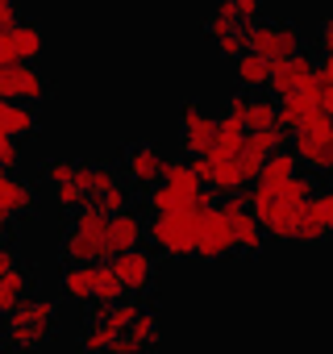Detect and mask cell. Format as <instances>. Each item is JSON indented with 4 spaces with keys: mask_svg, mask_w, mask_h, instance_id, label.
Here are the masks:
<instances>
[{
    "mask_svg": "<svg viewBox=\"0 0 333 354\" xmlns=\"http://www.w3.org/2000/svg\"><path fill=\"white\" fill-rule=\"evenodd\" d=\"M312 96L321 100L325 117L333 121V55H325V59L316 63V71H312Z\"/></svg>",
    "mask_w": 333,
    "mask_h": 354,
    "instance_id": "cell-28",
    "label": "cell"
},
{
    "mask_svg": "<svg viewBox=\"0 0 333 354\" xmlns=\"http://www.w3.org/2000/svg\"><path fill=\"white\" fill-rule=\"evenodd\" d=\"M55 325H59V308L55 300L46 296H26L9 317H5V342L17 350V354H34L42 350L50 337H55Z\"/></svg>",
    "mask_w": 333,
    "mask_h": 354,
    "instance_id": "cell-1",
    "label": "cell"
},
{
    "mask_svg": "<svg viewBox=\"0 0 333 354\" xmlns=\"http://www.w3.org/2000/svg\"><path fill=\"white\" fill-rule=\"evenodd\" d=\"M204 30H209V38L217 42V38H225V34H238V30H242V21H238V13H234V9H225V5H217Z\"/></svg>",
    "mask_w": 333,
    "mask_h": 354,
    "instance_id": "cell-31",
    "label": "cell"
},
{
    "mask_svg": "<svg viewBox=\"0 0 333 354\" xmlns=\"http://www.w3.org/2000/svg\"><path fill=\"white\" fill-rule=\"evenodd\" d=\"M0 133L9 138H34L38 133V113L34 104H21V100H0Z\"/></svg>",
    "mask_w": 333,
    "mask_h": 354,
    "instance_id": "cell-22",
    "label": "cell"
},
{
    "mask_svg": "<svg viewBox=\"0 0 333 354\" xmlns=\"http://www.w3.org/2000/svg\"><path fill=\"white\" fill-rule=\"evenodd\" d=\"M50 201L59 205V209H84V192H79V184H75V171H71V180H63V184H50Z\"/></svg>",
    "mask_w": 333,
    "mask_h": 354,
    "instance_id": "cell-30",
    "label": "cell"
},
{
    "mask_svg": "<svg viewBox=\"0 0 333 354\" xmlns=\"http://www.w3.org/2000/svg\"><path fill=\"white\" fill-rule=\"evenodd\" d=\"M312 71H316V63L300 50V55H292V59H283V63H271V92L283 100V96H292V92H312Z\"/></svg>",
    "mask_w": 333,
    "mask_h": 354,
    "instance_id": "cell-15",
    "label": "cell"
},
{
    "mask_svg": "<svg viewBox=\"0 0 333 354\" xmlns=\"http://www.w3.org/2000/svg\"><path fill=\"white\" fill-rule=\"evenodd\" d=\"M279 125L292 133V129H300V125H308V121H316L325 109H321V100L312 96V92H292V96H283L279 104Z\"/></svg>",
    "mask_w": 333,
    "mask_h": 354,
    "instance_id": "cell-21",
    "label": "cell"
},
{
    "mask_svg": "<svg viewBox=\"0 0 333 354\" xmlns=\"http://www.w3.org/2000/svg\"><path fill=\"white\" fill-rule=\"evenodd\" d=\"M166 167H171V158H166L158 146H150V142H133L129 150H125V158H121V175H125V184H133V188H154L162 175H166Z\"/></svg>",
    "mask_w": 333,
    "mask_h": 354,
    "instance_id": "cell-8",
    "label": "cell"
},
{
    "mask_svg": "<svg viewBox=\"0 0 333 354\" xmlns=\"http://www.w3.org/2000/svg\"><path fill=\"white\" fill-rule=\"evenodd\" d=\"M0 100H21V104L46 100V80H42V71L30 67V63L0 67Z\"/></svg>",
    "mask_w": 333,
    "mask_h": 354,
    "instance_id": "cell-12",
    "label": "cell"
},
{
    "mask_svg": "<svg viewBox=\"0 0 333 354\" xmlns=\"http://www.w3.org/2000/svg\"><path fill=\"white\" fill-rule=\"evenodd\" d=\"M325 238H333V184H325V188H316L308 196V205H304V213L296 221V238L292 242L316 246Z\"/></svg>",
    "mask_w": 333,
    "mask_h": 354,
    "instance_id": "cell-9",
    "label": "cell"
},
{
    "mask_svg": "<svg viewBox=\"0 0 333 354\" xmlns=\"http://www.w3.org/2000/svg\"><path fill=\"white\" fill-rule=\"evenodd\" d=\"M17 162H21V142L9 138V133H0V171H9Z\"/></svg>",
    "mask_w": 333,
    "mask_h": 354,
    "instance_id": "cell-34",
    "label": "cell"
},
{
    "mask_svg": "<svg viewBox=\"0 0 333 354\" xmlns=\"http://www.w3.org/2000/svg\"><path fill=\"white\" fill-rule=\"evenodd\" d=\"M63 296L67 300H79V304H92V292H96V263H67L63 271Z\"/></svg>",
    "mask_w": 333,
    "mask_h": 354,
    "instance_id": "cell-25",
    "label": "cell"
},
{
    "mask_svg": "<svg viewBox=\"0 0 333 354\" xmlns=\"http://www.w3.org/2000/svg\"><path fill=\"white\" fill-rule=\"evenodd\" d=\"M92 300H96V304H117V300H125L121 279L113 275V267H100V263H96V292H92Z\"/></svg>",
    "mask_w": 333,
    "mask_h": 354,
    "instance_id": "cell-29",
    "label": "cell"
},
{
    "mask_svg": "<svg viewBox=\"0 0 333 354\" xmlns=\"http://www.w3.org/2000/svg\"><path fill=\"white\" fill-rule=\"evenodd\" d=\"M158 342H162L158 317H154L150 308H137V317H133V321H129V329L108 346V354H150Z\"/></svg>",
    "mask_w": 333,
    "mask_h": 354,
    "instance_id": "cell-17",
    "label": "cell"
},
{
    "mask_svg": "<svg viewBox=\"0 0 333 354\" xmlns=\"http://www.w3.org/2000/svg\"><path fill=\"white\" fill-rule=\"evenodd\" d=\"M316 46H321V55H333V17H325L316 26Z\"/></svg>",
    "mask_w": 333,
    "mask_h": 354,
    "instance_id": "cell-35",
    "label": "cell"
},
{
    "mask_svg": "<svg viewBox=\"0 0 333 354\" xmlns=\"http://www.w3.org/2000/svg\"><path fill=\"white\" fill-rule=\"evenodd\" d=\"M0 354H5V333H0Z\"/></svg>",
    "mask_w": 333,
    "mask_h": 354,
    "instance_id": "cell-39",
    "label": "cell"
},
{
    "mask_svg": "<svg viewBox=\"0 0 333 354\" xmlns=\"http://www.w3.org/2000/svg\"><path fill=\"white\" fill-rule=\"evenodd\" d=\"M204 209V205H200ZM200 209H188V213H166V217H154L146 225V238L158 254L166 259H196V225H200Z\"/></svg>",
    "mask_w": 333,
    "mask_h": 354,
    "instance_id": "cell-4",
    "label": "cell"
},
{
    "mask_svg": "<svg viewBox=\"0 0 333 354\" xmlns=\"http://www.w3.org/2000/svg\"><path fill=\"white\" fill-rule=\"evenodd\" d=\"M26 296H30V275H26L21 267H13L9 275H0V313H5V317H9Z\"/></svg>",
    "mask_w": 333,
    "mask_h": 354,
    "instance_id": "cell-27",
    "label": "cell"
},
{
    "mask_svg": "<svg viewBox=\"0 0 333 354\" xmlns=\"http://www.w3.org/2000/svg\"><path fill=\"white\" fill-rule=\"evenodd\" d=\"M213 46H217V55H221V59H238V55L246 50V26H242L238 34H225V38H217Z\"/></svg>",
    "mask_w": 333,
    "mask_h": 354,
    "instance_id": "cell-33",
    "label": "cell"
},
{
    "mask_svg": "<svg viewBox=\"0 0 333 354\" xmlns=\"http://www.w3.org/2000/svg\"><path fill=\"white\" fill-rule=\"evenodd\" d=\"M13 267H17V254H13L9 246H0V275H9Z\"/></svg>",
    "mask_w": 333,
    "mask_h": 354,
    "instance_id": "cell-37",
    "label": "cell"
},
{
    "mask_svg": "<svg viewBox=\"0 0 333 354\" xmlns=\"http://www.w3.org/2000/svg\"><path fill=\"white\" fill-rule=\"evenodd\" d=\"M142 238H146V225H142V217L133 209H121V213L108 217V259L121 254V250L142 246Z\"/></svg>",
    "mask_w": 333,
    "mask_h": 354,
    "instance_id": "cell-20",
    "label": "cell"
},
{
    "mask_svg": "<svg viewBox=\"0 0 333 354\" xmlns=\"http://www.w3.org/2000/svg\"><path fill=\"white\" fill-rule=\"evenodd\" d=\"M38 205V192L13 171H0V221H13V217H26L34 213Z\"/></svg>",
    "mask_w": 333,
    "mask_h": 354,
    "instance_id": "cell-18",
    "label": "cell"
},
{
    "mask_svg": "<svg viewBox=\"0 0 333 354\" xmlns=\"http://www.w3.org/2000/svg\"><path fill=\"white\" fill-rule=\"evenodd\" d=\"M213 192L200 184V175L192 171V162H171L166 175L146 192V205L154 209V217H166V213H188V209H200L209 205Z\"/></svg>",
    "mask_w": 333,
    "mask_h": 354,
    "instance_id": "cell-2",
    "label": "cell"
},
{
    "mask_svg": "<svg viewBox=\"0 0 333 354\" xmlns=\"http://www.w3.org/2000/svg\"><path fill=\"white\" fill-rule=\"evenodd\" d=\"M5 234H9V221H0V246H5Z\"/></svg>",
    "mask_w": 333,
    "mask_h": 354,
    "instance_id": "cell-38",
    "label": "cell"
},
{
    "mask_svg": "<svg viewBox=\"0 0 333 354\" xmlns=\"http://www.w3.org/2000/svg\"><path fill=\"white\" fill-rule=\"evenodd\" d=\"M63 259L67 263H104L108 259V217L92 205L75 209L67 238H63Z\"/></svg>",
    "mask_w": 333,
    "mask_h": 354,
    "instance_id": "cell-3",
    "label": "cell"
},
{
    "mask_svg": "<svg viewBox=\"0 0 333 354\" xmlns=\"http://www.w3.org/2000/svg\"><path fill=\"white\" fill-rule=\"evenodd\" d=\"M221 213H225V221H229V230H234V246H238L242 254H258L263 242H267V234H263L258 217L250 213V205H246L242 196H229V201L221 205Z\"/></svg>",
    "mask_w": 333,
    "mask_h": 354,
    "instance_id": "cell-14",
    "label": "cell"
},
{
    "mask_svg": "<svg viewBox=\"0 0 333 354\" xmlns=\"http://www.w3.org/2000/svg\"><path fill=\"white\" fill-rule=\"evenodd\" d=\"M238 246H234V230L221 213V205H204L200 209V225H196V259L204 263H217V259H229Z\"/></svg>",
    "mask_w": 333,
    "mask_h": 354,
    "instance_id": "cell-7",
    "label": "cell"
},
{
    "mask_svg": "<svg viewBox=\"0 0 333 354\" xmlns=\"http://www.w3.org/2000/svg\"><path fill=\"white\" fill-rule=\"evenodd\" d=\"M287 138H292V154L300 158V167L308 175H333V121L325 113L316 121L292 129Z\"/></svg>",
    "mask_w": 333,
    "mask_h": 354,
    "instance_id": "cell-5",
    "label": "cell"
},
{
    "mask_svg": "<svg viewBox=\"0 0 333 354\" xmlns=\"http://www.w3.org/2000/svg\"><path fill=\"white\" fill-rule=\"evenodd\" d=\"M217 5L234 9L242 26H254V21H263V0H217Z\"/></svg>",
    "mask_w": 333,
    "mask_h": 354,
    "instance_id": "cell-32",
    "label": "cell"
},
{
    "mask_svg": "<svg viewBox=\"0 0 333 354\" xmlns=\"http://www.w3.org/2000/svg\"><path fill=\"white\" fill-rule=\"evenodd\" d=\"M75 184H79V192H84V205H96L104 192H113V188L125 184V180H121L113 167H104V162H75Z\"/></svg>",
    "mask_w": 333,
    "mask_h": 354,
    "instance_id": "cell-19",
    "label": "cell"
},
{
    "mask_svg": "<svg viewBox=\"0 0 333 354\" xmlns=\"http://www.w3.org/2000/svg\"><path fill=\"white\" fill-rule=\"evenodd\" d=\"M17 21V0H0V30H9Z\"/></svg>",
    "mask_w": 333,
    "mask_h": 354,
    "instance_id": "cell-36",
    "label": "cell"
},
{
    "mask_svg": "<svg viewBox=\"0 0 333 354\" xmlns=\"http://www.w3.org/2000/svg\"><path fill=\"white\" fill-rule=\"evenodd\" d=\"M108 267H113V275L121 279V292H129V296H142V292H150V283H154V254L142 250V246L113 254Z\"/></svg>",
    "mask_w": 333,
    "mask_h": 354,
    "instance_id": "cell-10",
    "label": "cell"
},
{
    "mask_svg": "<svg viewBox=\"0 0 333 354\" xmlns=\"http://www.w3.org/2000/svg\"><path fill=\"white\" fill-rule=\"evenodd\" d=\"M234 80H238L242 92H263L271 84V63L263 55H254V50H242L234 59Z\"/></svg>",
    "mask_w": 333,
    "mask_h": 354,
    "instance_id": "cell-23",
    "label": "cell"
},
{
    "mask_svg": "<svg viewBox=\"0 0 333 354\" xmlns=\"http://www.w3.org/2000/svg\"><path fill=\"white\" fill-rule=\"evenodd\" d=\"M296 171H300V158L283 146V150H275V154H267V158H263L258 180H254V184H263V188H283Z\"/></svg>",
    "mask_w": 333,
    "mask_h": 354,
    "instance_id": "cell-24",
    "label": "cell"
},
{
    "mask_svg": "<svg viewBox=\"0 0 333 354\" xmlns=\"http://www.w3.org/2000/svg\"><path fill=\"white\" fill-rule=\"evenodd\" d=\"M283 146H287V129H283V125H271V129H254V133H246V142H242V150H246V154H254L258 162H263L267 154L283 150Z\"/></svg>",
    "mask_w": 333,
    "mask_h": 354,
    "instance_id": "cell-26",
    "label": "cell"
},
{
    "mask_svg": "<svg viewBox=\"0 0 333 354\" xmlns=\"http://www.w3.org/2000/svg\"><path fill=\"white\" fill-rule=\"evenodd\" d=\"M42 55V30L30 21H13L9 30H0V67L34 63Z\"/></svg>",
    "mask_w": 333,
    "mask_h": 354,
    "instance_id": "cell-11",
    "label": "cell"
},
{
    "mask_svg": "<svg viewBox=\"0 0 333 354\" xmlns=\"http://www.w3.org/2000/svg\"><path fill=\"white\" fill-rule=\"evenodd\" d=\"M225 117H234V121H238L246 133L279 125V109H275V100H263V96H254V92H238V96L229 100Z\"/></svg>",
    "mask_w": 333,
    "mask_h": 354,
    "instance_id": "cell-16",
    "label": "cell"
},
{
    "mask_svg": "<svg viewBox=\"0 0 333 354\" xmlns=\"http://www.w3.org/2000/svg\"><path fill=\"white\" fill-rule=\"evenodd\" d=\"M246 50L263 55L267 63H283L304 50V34L287 21H254L246 26Z\"/></svg>",
    "mask_w": 333,
    "mask_h": 354,
    "instance_id": "cell-6",
    "label": "cell"
},
{
    "mask_svg": "<svg viewBox=\"0 0 333 354\" xmlns=\"http://www.w3.org/2000/svg\"><path fill=\"white\" fill-rule=\"evenodd\" d=\"M213 138H217V117L209 109H200V104H184V113H180V146L192 158H200V154H209Z\"/></svg>",
    "mask_w": 333,
    "mask_h": 354,
    "instance_id": "cell-13",
    "label": "cell"
}]
</instances>
